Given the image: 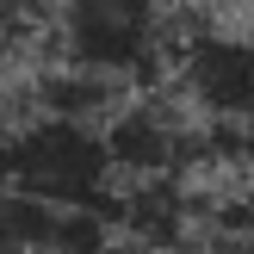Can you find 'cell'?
<instances>
[{
  "label": "cell",
  "mask_w": 254,
  "mask_h": 254,
  "mask_svg": "<svg viewBox=\"0 0 254 254\" xmlns=\"http://www.w3.org/2000/svg\"><path fill=\"white\" fill-rule=\"evenodd\" d=\"M180 6L174 0H50V56L87 68L124 93H155L174 81L180 50Z\"/></svg>",
  "instance_id": "1"
},
{
  "label": "cell",
  "mask_w": 254,
  "mask_h": 254,
  "mask_svg": "<svg viewBox=\"0 0 254 254\" xmlns=\"http://www.w3.org/2000/svg\"><path fill=\"white\" fill-rule=\"evenodd\" d=\"M6 186L44 198V205H62V211H106L112 192H118L106 124L25 112L6 136Z\"/></svg>",
  "instance_id": "2"
},
{
  "label": "cell",
  "mask_w": 254,
  "mask_h": 254,
  "mask_svg": "<svg viewBox=\"0 0 254 254\" xmlns=\"http://www.w3.org/2000/svg\"><path fill=\"white\" fill-rule=\"evenodd\" d=\"M174 93L198 124L254 130V25H230L217 12L186 19L174 50Z\"/></svg>",
  "instance_id": "3"
},
{
  "label": "cell",
  "mask_w": 254,
  "mask_h": 254,
  "mask_svg": "<svg viewBox=\"0 0 254 254\" xmlns=\"http://www.w3.org/2000/svg\"><path fill=\"white\" fill-rule=\"evenodd\" d=\"M106 149H112V168H118V186H130V180H186L205 161V124H192V112L180 99L130 93L106 118Z\"/></svg>",
  "instance_id": "4"
},
{
  "label": "cell",
  "mask_w": 254,
  "mask_h": 254,
  "mask_svg": "<svg viewBox=\"0 0 254 254\" xmlns=\"http://www.w3.org/2000/svg\"><path fill=\"white\" fill-rule=\"evenodd\" d=\"M25 112H37V118H74V124H106L112 112L124 106V87L99 81V74L87 68H68V62H50V68H31L19 87Z\"/></svg>",
  "instance_id": "5"
},
{
  "label": "cell",
  "mask_w": 254,
  "mask_h": 254,
  "mask_svg": "<svg viewBox=\"0 0 254 254\" xmlns=\"http://www.w3.org/2000/svg\"><path fill=\"white\" fill-rule=\"evenodd\" d=\"M44 25H50V0H0V68L12 56H25V44Z\"/></svg>",
  "instance_id": "6"
},
{
  "label": "cell",
  "mask_w": 254,
  "mask_h": 254,
  "mask_svg": "<svg viewBox=\"0 0 254 254\" xmlns=\"http://www.w3.org/2000/svg\"><path fill=\"white\" fill-rule=\"evenodd\" d=\"M223 254H254V223H248V230H230V236H223Z\"/></svg>",
  "instance_id": "7"
},
{
  "label": "cell",
  "mask_w": 254,
  "mask_h": 254,
  "mask_svg": "<svg viewBox=\"0 0 254 254\" xmlns=\"http://www.w3.org/2000/svg\"><path fill=\"white\" fill-rule=\"evenodd\" d=\"M180 12H223V6H236V0H174Z\"/></svg>",
  "instance_id": "8"
},
{
  "label": "cell",
  "mask_w": 254,
  "mask_h": 254,
  "mask_svg": "<svg viewBox=\"0 0 254 254\" xmlns=\"http://www.w3.org/2000/svg\"><path fill=\"white\" fill-rule=\"evenodd\" d=\"M6 136H12V124L0 118V186H6Z\"/></svg>",
  "instance_id": "9"
},
{
  "label": "cell",
  "mask_w": 254,
  "mask_h": 254,
  "mask_svg": "<svg viewBox=\"0 0 254 254\" xmlns=\"http://www.w3.org/2000/svg\"><path fill=\"white\" fill-rule=\"evenodd\" d=\"M248 12H254V0H248Z\"/></svg>",
  "instance_id": "10"
}]
</instances>
